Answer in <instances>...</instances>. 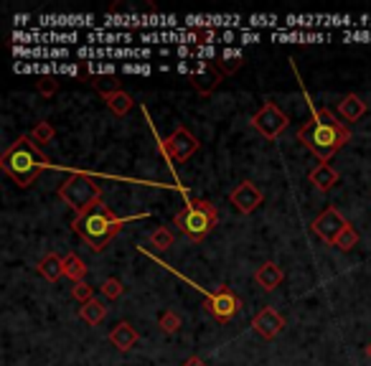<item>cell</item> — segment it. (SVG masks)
Masks as SVG:
<instances>
[{"label":"cell","instance_id":"6da1fadb","mask_svg":"<svg viewBox=\"0 0 371 366\" xmlns=\"http://www.w3.org/2000/svg\"><path fill=\"white\" fill-rule=\"evenodd\" d=\"M305 102L311 107V120L305 122V125H300L298 140L305 143V148H308L315 158L328 163L338 148H344L346 143L351 140V130L338 120L331 110L313 105V102L308 100V94H305Z\"/></svg>","mask_w":371,"mask_h":366},{"label":"cell","instance_id":"7a4b0ae2","mask_svg":"<svg viewBox=\"0 0 371 366\" xmlns=\"http://www.w3.org/2000/svg\"><path fill=\"white\" fill-rule=\"evenodd\" d=\"M143 216H148V214H135V216H122V219H119V216H115V214L100 201L94 209H89L86 214L77 216V219L72 221V229L89 244L92 252H102V249L117 237V232L125 227L127 221L143 219Z\"/></svg>","mask_w":371,"mask_h":366},{"label":"cell","instance_id":"3957f363","mask_svg":"<svg viewBox=\"0 0 371 366\" xmlns=\"http://www.w3.org/2000/svg\"><path fill=\"white\" fill-rule=\"evenodd\" d=\"M0 166H3V171H6L20 188H28L41 176V171L51 168V163H48L46 155L41 153L34 140L28 138V135H20L13 145L3 153Z\"/></svg>","mask_w":371,"mask_h":366},{"label":"cell","instance_id":"277c9868","mask_svg":"<svg viewBox=\"0 0 371 366\" xmlns=\"http://www.w3.org/2000/svg\"><path fill=\"white\" fill-rule=\"evenodd\" d=\"M216 221H219V211H216L211 201L204 199H191L183 211L176 214V227L193 242H201L204 237H209L216 227Z\"/></svg>","mask_w":371,"mask_h":366},{"label":"cell","instance_id":"5b68a950","mask_svg":"<svg viewBox=\"0 0 371 366\" xmlns=\"http://www.w3.org/2000/svg\"><path fill=\"white\" fill-rule=\"evenodd\" d=\"M59 196L74 209L77 216H82V214H86L89 209H94L102 201V188L94 183L92 176L72 174L59 186Z\"/></svg>","mask_w":371,"mask_h":366},{"label":"cell","instance_id":"8992f818","mask_svg":"<svg viewBox=\"0 0 371 366\" xmlns=\"http://www.w3.org/2000/svg\"><path fill=\"white\" fill-rule=\"evenodd\" d=\"M186 282L196 287L199 293H204V298H206V311H209V313H211L214 318L219 320V323H229V320H232L234 315L239 313V306H242V303H239V298L232 293V290H229V287L221 285L219 290H214V293H211V290H204L201 285H196L193 280H186Z\"/></svg>","mask_w":371,"mask_h":366},{"label":"cell","instance_id":"52a82bcc","mask_svg":"<svg viewBox=\"0 0 371 366\" xmlns=\"http://www.w3.org/2000/svg\"><path fill=\"white\" fill-rule=\"evenodd\" d=\"M287 125H290L287 115L282 112V110H280L275 102H265V105H262V110L252 115V127L267 140L280 138V135L287 130Z\"/></svg>","mask_w":371,"mask_h":366},{"label":"cell","instance_id":"ba28073f","mask_svg":"<svg viewBox=\"0 0 371 366\" xmlns=\"http://www.w3.org/2000/svg\"><path fill=\"white\" fill-rule=\"evenodd\" d=\"M160 150L173 160V163H183L199 150V140L193 138L191 130L176 127L166 140H160Z\"/></svg>","mask_w":371,"mask_h":366},{"label":"cell","instance_id":"9c48e42d","mask_svg":"<svg viewBox=\"0 0 371 366\" xmlns=\"http://www.w3.org/2000/svg\"><path fill=\"white\" fill-rule=\"evenodd\" d=\"M311 227L323 242H328V244H336V240L346 232V227H349V221H346L333 207H328L325 211H320L318 216L313 219Z\"/></svg>","mask_w":371,"mask_h":366},{"label":"cell","instance_id":"30bf717a","mask_svg":"<svg viewBox=\"0 0 371 366\" xmlns=\"http://www.w3.org/2000/svg\"><path fill=\"white\" fill-rule=\"evenodd\" d=\"M229 201H232L234 209H237L239 214H252V211H257L259 204L265 201V193L259 191L257 183L245 181V183H239V186L234 188L232 196H229Z\"/></svg>","mask_w":371,"mask_h":366},{"label":"cell","instance_id":"8fae6325","mask_svg":"<svg viewBox=\"0 0 371 366\" xmlns=\"http://www.w3.org/2000/svg\"><path fill=\"white\" fill-rule=\"evenodd\" d=\"M252 328L259 339L272 341L282 328H285V318H282L275 308H265V311H259V313L252 318Z\"/></svg>","mask_w":371,"mask_h":366},{"label":"cell","instance_id":"7c38bea8","mask_svg":"<svg viewBox=\"0 0 371 366\" xmlns=\"http://www.w3.org/2000/svg\"><path fill=\"white\" fill-rule=\"evenodd\" d=\"M282 280H285V273L280 270L278 262H265V265L257 267V273H254V282H257L262 290L272 293V290H278L282 285Z\"/></svg>","mask_w":371,"mask_h":366},{"label":"cell","instance_id":"4fadbf2b","mask_svg":"<svg viewBox=\"0 0 371 366\" xmlns=\"http://www.w3.org/2000/svg\"><path fill=\"white\" fill-rule=\"evenodd\" d=\"M110 344H112L117 351H130V348L138 344V331H135L127 320H119L117 326L110 331Z\"/></svg>","mask_w":371,"mask_h":366},{"label":"cell","instance_id":"5bb4252c","mask_svg":"<svg viewBox=\"0 0 371 366\" xmlns=\"http://www.w3.org/2000/svg\"><path fill=\"white\" fill-rule=\"evenodd\" d=\"M336 112H338V117H341V120L356 122V120H361V117L366 115V102H361V97H358V94H346L344 100L338 102Z\"/></svg>","mask_w":371,"mask_h":366},{"label":"cell","instance_id":"9a60e30c","mask_svg":"<svg viewBox=\"0 0 371 366\" xmlns=\"http://www.w3.org/2000/svg\"><path fill=\"white\" fill-rule=\"evenodd\" d=\"M308 181H311L318 191H331V188L338 183V174H336V168H331L328 163H320L318 168H313L311 171Z\"/></svg>","mask_w":371,"mask_h":366},{"label":"cell","instance_id":"2e32d148","mask_svg":"<svg viewBox=\"0 0 371 366\" xmlns=\"http://www.w3.org/2000/svg\"><path fill=\"white\" fill-rule=\"evenodd\" d=\"M39 275L41 277H46L48 282H56V280L64 277V257L59 254H46L44 260L39 262Z\"/></svg>","mask_w":371,"mask_h":366},{"label":"cell","instance_id":"e0dca14e","mask_svg":"<svg viewBox=\"0 0 371 366\" xmlns=\"http://www.w3.org/2000/svg\"><path fill=\"white\" fill-rule=\"evenodd\" d=\"M107 315V308L102 306V300H89V303H84V306L79 308V318L84 320L86 326H100L102 320H105Z\"/></svg>","mask_w":371,"mask_h":366},{"label":"cell","instance_id":"ac0fdd59","mask_svg":"<svg viewBox=\"0 0 371 366\" xmlns=\"http://www.w3.org/2000/svg\"><path fill=\"white\" fill-rule=\"evenodd\" d=\"M64 277H69L77 285V282H84L86 277V265L82 262L79 254L69 252L67 257H64Z\"/></svg>","mask_w":371,"mask_h":366},{"label":"cell","instance_id":"d6986e66","mask_svg":"<svg viewBox=\"0 0 371 366\" xmlns=\"http://www.w3.org/2000/svg\"><path fill=\"white\" fill-rule=\"evenodd\" d=\"M105 102H107V107H110V110H112L115 115H119V117H122V115H127V112H130V110L135 107L133 97H130L127 92H122V89H119V92L107 94Z\"/></svg>","mask_w":371,"mask_h":366},{"label":"cell","instance_id":"ffe728a7","mask_svg":"<svg viewBox=\"0 0 371 366\" xmlns=\"http://www.w3.org/2000/svg\"><path fill=\"white\" fill-rule=\"evenodd\" d=\"M15 56H46V59H67L69 53L67 48H13Z\"/></svg>","mask_w":371,"mask_h":366},{"label":"cell","instance_id":"44dd1931","mask_svg":"<svg viewBox=\"0 0 371 366\" xmlns=\"http://www.w3.org/2000/svg\"><path fill=\"white\" fill-rule=\"evenodd\" d=\"M148 242H150L158 252H166V249H171V244H173V232L171 229H166V227L152 229L150 237H148Z\"/></svg>","mask_w":371,"mask_h":366},{"label":"cell","instance_id":"7402d4cb","mask_svg":"<svg viewBox=\"0 0 371 366\" xmlns=\"http://www.w3.org/2000/svg\"><path fill=\"white\" fill-rule=\"evenodd\" d=\"M53 125L51 122H39V125L34 127V130H31V135H28V138L34 140V143H41V145H46V143H51L53 140Z\"/></svg>","mask_w":371,"mask_h":366},{"label":"cell","instance_id":"603a6c76","mask_svg":"<svg viewBox=\"0 0 371 366\" xmlns=\"http://www.w3.org/2000/svg\"><path fill=\"white\" fill-rule=\"evenodd\" d=\"M86 41H92V44H127V41H133V34H89Z\"/></svg>","mask_w":371,"mask_h":366},{"label":"cell","instance_id":"cb8c5ba5","mask_svg":"<svg viewBox=\"0 0 371 366\" xmlns=\"http://www.w3.org/2000/svg\"><path fill=\"white\" fill-rule=\"evenodd\" d=\"M356 244H358V232L351 227V224H349V227H346V232L336 240V247L341 249V252H349V249H353Z\"/></svg>","mask_w":371,"mask_h":366},{"label":"cell","instance_id":"d4e9b609","mask_svg":"<svg viewBox=\"0 0 371 366\" xmlns=\"http://www.w3.org/2000/svg\"><path fill=\"white\" fill-rule=\"evenodd\" d=\"M122 293H125V285H122L117 277H107L105 282H102V295H105V298L117 300V298H122Z\"/></svg>","mask_w":371,"mask_h":366},{"label":"cell","instance_id":"484cf974","mask_svg":"<svg viewBox=\"0 0 371 366\" xmlns=\"http://www.w3.org/2000/svg\"><path fill=\"white\" fill-rule=\"evenodd\" d=\"M160 331L163 333H176L181 328V318H178V313H173V311H166V313L160 315Z\"/></svg>","mask_w":371,"mask_h":366},{"label":"cell","instance_id":"4316f807","mask_svg":"<svg viewBox=\"0 0 371 366\" xmlns=\"http://www.w3.org/2000/svg\"><path fill=\"white\" fill-rule=\"evenodd\" d=\"M92 87L97 89V92L102 94V97H107V94H112V92H119V81L115 79V77H110V79H92Z\"/></svg>","mask_w":371,"mask_h":366},{"label":"cell","instance_id":"83f0119b","mask_svg":"<svg viewBox=\"0 0 371 366\" xmlns=\"http://www.w3.org/2000/svg\"><path fill=\"white\" fill-rule=\"evenodd\" d=\"M72 295H74V300L77 303H89V300H94V287L92 285H86V282H77L74 285V290H72Z\"/></svg>","mask_w":371,"mask_h":366},{"label":"cell","instance_id":"f1b7e54d","mask_svg":"<svg viewBox=\"0 0 371 366\" xmlns=\"http://www.w3.org/2000/svg\"><path fill=\"white\" fill-rule=\"evenodd\" d=\"M86 69H89L92 74H107V77H115V72H117L115 64H100V61H89Z\"/></svg>","mask_w":371,"mask_h":366},{"label":"cell","instance_id":"f546056e","mask_svg":"<svg viewBox=\"0 0 371 366\" xmlns=\"http://www.w3.org/2000/svg\"><path fill=\"white\" fill-rule=\"evenodd\" d=\"M193 56H199V59H214V56H219V51L214 46H193Z\"/></svg>","mask_w":371,"mask_h":366},{"label":"cell","instance_id":"4dcf8cb0","mask_svg":"<svg viewBox=\"0 0 371 366\" xmlns=\"http://www.w3.org/2000/svg\"><path fill=\"white\" fill-rule=\"evenodd\" d=\"M122 72L125 74H150L152 67H148V64H122Z\"/></svg>","mask_w":371,"mask_h":366},{"label":"cell","instance_id":"1f68e13d","mask_svg":"<svg viewBox=\"0 0 371 366\" xmlns=\"http://www.w3.org/2000/svg\"><path fill=\"white\" fill-rule=\"evenodd\" d=\"M36 87H39V92L44 94V97H51V94L56 92V81H51V79H41L39 84H36Z\"/></svg>","mask_w":371,"mask_h":366},{"label":"cell","instance_id":"d6a6232c","mask_svg":"<svg viewBox=\"0 0 371 366\" xmlns=\"http://www.w3.org/2000/svg\"><path fill=\"white\" fill-rule=\"evenodd\" d=\"M242 56H245L242 48H224L221 51V59H229V61H242Z\"/></svg>","mask_w":371,"mask_h":366},{"label":"cell","instance_id":"836d02e7","mask_svg":"<svg viewBox=\"0 0 371 366\" xmlns=\"http://www.w3.org/2000/svg\"><path fill=\"white\" fill-rule=\"evenodd\" d=\"M59 74H69V77H77L79 67L77 64H59Z\"/></svg>","mask_w":371,"mask_h":366},{"label":"cell","instance_id":"e575fe53","mask_svg":"<svg viewBox=\"0 0 371 366\" xmlns=\"http://www.w3.org/2000/svg\"><path fill=\"white\" fill-rule=\"evenodd\" d=\"M254 41H262L259 34H242L239 36V44H254Z\"/></svg>","mask_w":371,"mask_h":366},{"label":"cell","instance_id":"d590c367","mask_svg":"<svg viewBox=\"0 0 371 366\" xmlns=\"http://www.w3.org/2000/svg\"><path fill=\"white\" fill-rule=\"evenodd\" d=\"M183 366H206V361L201 359V356H188Z\"/></svg>","mask_w":371,"mask_h":366},{"label":"cell","instance_id":"8d00e7d4","mask_svg":"<svg viewBox=\"0 0 371 366\" xmlns=\"http://www.w3.org/2000/svg\"><path fill=\"white\" fill-rule=\"evenodd\" d=\"M176 56H181V59H186V56H193V48L191 46H178V48H176Z\"/></svg>","mask_w":371,"mask_h":366},{"label":"cell","instance_id":"74e56055","mask_svg":"<svg viewBox=\"0 0 371 366\" xmlns=\"http://www.w3.org/2000/svg\"><path fill=\"white\" fill-rule=\"evenodd\" d=\"M176 72H181V74H188V72H193V69L188 67L186 61H178V67H176Z\"/></svg>","mask_w":371,"mask_h":366},{"label":"cell","instance_id":"f35d334b","mask_svg":"<svg viewBox=\"0 0 371 366\" xmlns=\"http://www.w3.org/2000/svg\"><path fill=\"white\" fill-rule=\"evenodd\" d=\"M232 41H234V34H232V31H226V34H224V44H232Z\"/></svg>","mask_w":371,"mask_h":366},{"label":"cell","instance_id":"ab89813d","mask_svg":"<svg viewBox=\"0 0 371 366\" xmlns=\"http://www.w3.org/2000/svg\"><path fill=\"white\" fill-rule=\"evenodd\" d=\"M366 359L371 361V344H369V346H366Z\"/></svg>","mask_w":371,"mask_h":366}]
</instances>
